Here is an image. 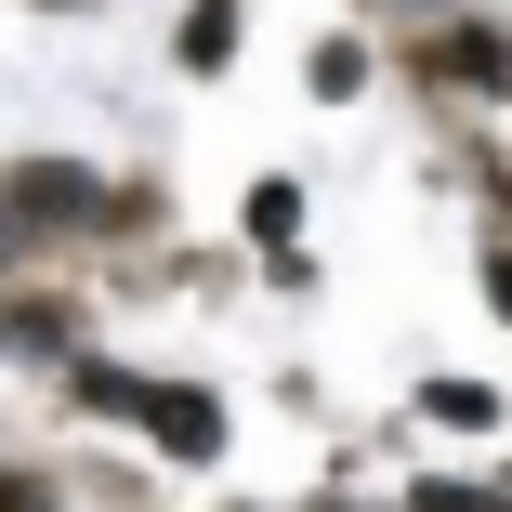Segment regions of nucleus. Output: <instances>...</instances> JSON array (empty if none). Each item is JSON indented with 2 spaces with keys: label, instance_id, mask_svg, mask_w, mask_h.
<instances>
[{
  "label": "nucleus",
  "instance_id": "nucleus-6",
  "mask_svg": "<svg viewBox=\"0 0 512 512\" xmlns=\"http://www.w3.org/2000/svg\"><path fill=\"white\" fill-rule=\"evenodd\" d=\"M486 302H499V316H512V250H499V263H486Z\"/></svg>",
  "mask_w": 512,
  "mask_h": 512
},
{
  "label": "nucleus",
  "instance_id": "nucleus-5",
  "mask_svg": "<svg viewBox=\"0 0 512 512\" xmlns=\"http://www.w3.org/2000/svg\"><path fill=\"white\" fill-rule=\"evenodd\" d=\"M0 512H53V499H40V486H27V473H0Z\"/></svg>",
  "mask_w": 512,
  "mask_h": 512
},
{
  "label": "nucleus",
  "instance_id": "nucleus-7",
  "mask_svg": "<svg viewBox=\"0 0 512 512\" xmlns=\"http://www.w3.org/2000/svg\"><path fill=\"white\" fill-rule=\"evenodd\" d=\"M0 250H14V224H0Z\"/></svg>",
  "mask_w": 512,
  "mask_h": 512
},
{
  "label": "nucleus",
  "instance_id": "nucleus-3",
  "mask_svg": "<svg viewBox=\"0 0 512 512\" xmlns=\"http://www.w3.org/2000/svg\"><path fill=\"white\" fill-rule=\"evenodd\" d=\"M434 66H447L460 92H512V40H499V27H447V40H434Z\"/></svg>",
  "mask_w": 512,
  "mask_h": 512
},
{
  "label": "nucleus",
  "instance_id": "nucleus-4",
  "mask_svg": "<svg viewBox=\"0 0 512 512\" xmlns=\"http://www.w3.org/2000/svg\"><path fill=\"white\" fill-rule=\"evenodd\" d=\"M224 40H237V0H197L184 14V66H224Z\"/></svg>",
  "mask_w": 512,
  "mask_h": 512
},
{
  "label": "nucleus",
  "instance_id": "nucleus-2",
  "mask_svg": "<svg viewBox=\"0 0 512 512\" xmlns=\"http://www.w3.org/2000/svg\"><path fill=\"white\" fill-rule=\"evenodd\" d=\"M132 421H145L171 460H211V447H224V407H211V394H171V381H145V394H132Z\"/></svg>",
  "mask_w": 512,
  "mask_h": 512
},
{
  "label": "nucleus",
  "instance_id": "nucleus-1",
  "mask_svg": "<svg viewBox=\"0 0 512 512\" xmlns=\"http://www.w3.org/2000/svg\"><path fill=\"white\" fill-rule=\"evenodd\" d=\"M119 197L92 184V171H66V158H27L14 184H0V224H106Z\"/></svg>",
  "mask_w": 512,
  "mask_h": 512
}]
</instances>
